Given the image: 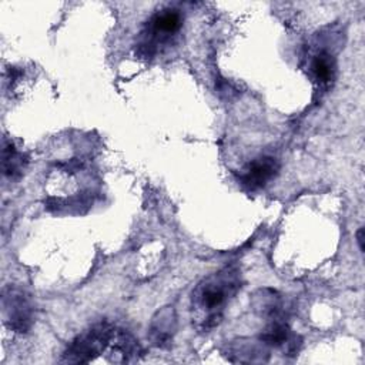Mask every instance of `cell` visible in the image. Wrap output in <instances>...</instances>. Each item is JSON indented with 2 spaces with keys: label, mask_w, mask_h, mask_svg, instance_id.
Listing matches in <instances>:
<instances>
[{
  "label": "cell",
  "mask_w": 365,
  "mask_h": 365,
  "mask_svg": "<svg viewBox=\"0 0 365 365\" xmlns=\"http://www.w3.org/2000/svg\"><path fill=\"white\" fill-rule=\"evenodd\" d=\"M241 285V271L237 265H225L202 278L191 294L192 325L201 332L218 327L228 302L237 295Z\"/></svg>",
  "instance_id": "obj_1"
},
{
  "label": "cell",
  "mask_w": 365,
  "mask_h": 365,
  "mask_svg": "<svg viewBox=\"0 0 365 365\" xmlns=\"http://www.w3.org/2000/svg\"><path fill=\"white\" fill-rule=\"evenodd\" d=\"M115 327L108 321H100L78 334L63 352L61 362L88 364L110 348Z\"/></svg>",
  "instance_id": "obj_2"
},
{
  "label": "cell",
  "mask_w": 365,
  "mask_h": 365,
  "mask_svg": "<svg viewBox=\"0 0 365 365\" xmlns=\"http://www.w3.org/2000/svg\"><path fill=\"white\" fill-rule=\"evenodd\" d=\"M3 321L14 332H27L34 321V308L30 297L17 287H7L1 297Z\"/></svg>",
  "instance_id": "obj_3"
},
{
  "label": "cell",
  "mask_w": 365,
  "mask_h": 365,
  "mask_svg": "<svg viewBox=\"0 0 365 365\" xmlns=\"http://www.w3.org/2000/svg\"><path fill=\"white\" fill-rule=\"evenodd\" d=\"M182 26V16L175 9H161L158 10L145 29L143 46L145 54L153 56L157 51V46L160 43L168 41L173 36H175Z\"/></svg>",
  "instance_id": "obj_4"
},
{
  "label": "cell",
  "mask_w": 365,
  "mask_h": 365,
  "mask_svg": "<svg viewBox=\"0 0 365 365\" xmlns=\"http://www.w3.org/2000/svg\"><path fill=\"white\" fill-rule=\"evenodd\" d=\"M279 171V161L272 155H261L250 161L240 173L238 180L250 191L264 188Z\"/></svg>",
  "instance_id": "obj_5"
},
{
  "label": "cell",
  "mask_w": 365,
  "mask_h": 365,
  "mask_svg": "<svg viewBox=\"0 0 365 365\" xmlns=\"http://www.w3.org/2000/svg\"><path fill=\"white\" fill-rule=\"evenodd\" d=\"M177 331V315L173 307H163L151 318L148 335L158 348H168Z\"/></svg>",
  "instance_id": "obj_6"
},
{
  "label": "cell",
  "mask_w": 365,
  "mask_h": 365,
  "mask_svg": "<svg viewBox=\"0 0 365 365\" xmlns=\"http://www.w3.org/2000/svg\"><path fill=\"white\" fill-rule=\"evenodd\" d=\"M254 309L264 318H284V305L282 299L274 289H259L252 299Z\"/></svg>",
  "instance_id": "obj_7"
},
{
  "label": "cell",
  "mask_w": 365,
  "mask_h": 365,
  "mask_svg": "<svg viewBox=\"0 0 365 365\" xmlns=\"http://www.w3.org/2000/svg\"><path fill=\"white\" fill-rule=\"evenodd\" d=\"M27 160L24 158L23 153H20L14 144L9 140H3V150H1V170L6 178L17 180L21 177L26 168Z\"/></svg>",
  "instance_id": "obj_8"
},
{
  "label": "cell",
  "mask_w": 365,
  "mask_h": 365,
  "mask_svg": "<svg viewBox=\"0 0 365 365\" xmlns=\"http://www.w3.org/2000/svg\"><path fill=\"white\" fill-rule=\"evenodd\" d=\"M311 70L321 84H329L334 80L336 71L335 60L329 53L322 51L312 58Z\"/></svg>",
  "instance_id": "obj_9"
},
{
  "label": "cell",
  "mask_w": 365,
  "mask_h": 365,
  "mask_svg": "<svg viewBox=\"0 0 365 365\" xmlns=\"http://www.w3.org/2000/svg\"><path fill=\"white\" fill-rule=\"evenodd\" d=\"M268 352L262 348H258L254 342H248V344H242V342H235L231 345L230 348V355H234L237 358H234L232 361L235 362H259V361H267L265 358H262V355Z\"/></svg>",
  "instance_id": "obj_10"
},
{
  "label": "cell",
  "mask_w": 365,
  "mask_h": 365,
  "mask_svg": "<svg viewBox=\"0 0 365 365\" xmlns=\"http://www.w3.org/2000/svg\"><path fill=\"white\" fill-rule=\"evenodd\" d=\"M356 240H358V245H359L361 252H364V228L362 227L356 232Z\"/></svg>",
  "instance_id": "obj_11"
}]
</instances>
